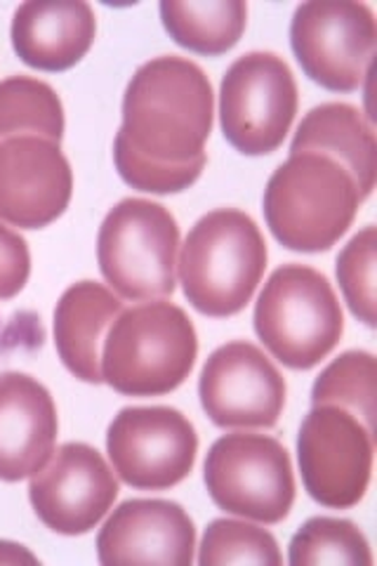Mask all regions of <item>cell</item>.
<instances>
[{
    "label": "cell",
    "instance_id": "1",
    "mask_svg": "<svg viewBox=\"0 0 377 566\" xmlns=\"http://www.w3.org/2000/svg\"><path fill=\"white\" fill-rule=\"evenodd\" d=\"M214 93L206 71L185 57L142 64L123 97L114 164L125 185L147 193H179L208 164Z\"/></svg>",
    "mask_w": 377,
    "mask_h": 566
},
{
    "label": "cell",
    "instance_id": "2",
    "mask_svg": "<svg viewBox=\"0 0 377 566\" xmlns=\"http://www.w3.org/2000/svg\"><path fill=\"white\" fill-rule=\"evenodd\" d=\"M364 199L345 166L323 154H291L264 189V220L295 253H321L343 239Z\"/></svg>",
    "mask_w": 377,
    "mask_h": 566
},
{
    "label": "cell",
    "instance_id": "3",
    "mask_svg": "<svg viewBox=\"0 0 377 566\" xmlns=\"http://www.w3.org/2000/svg\"><path fill=\"white\" fill-rule=\"evenodd\" d=\"M266 258V241L248 212L212 210L191 227L182 245L179 283L196 312L227 318L253 300Z\"/></svg>",
    "mask_w": 377,
    "mask_h": 566
},
{
    "label": "cell",
    "instance_id": "4",
    "mask_svg": "<svg viewBox=\"0 0 377 566\" xmlns=\"http://www.w3.org/2000/svg\"><path fill=\"white\" fill-rule=\"evenodd\" d=\"M199 335L166 300L123 310L102 345V378L125 397H164L191 376Z\"/></svg>",
    "mask_w": 377,
    "mask_h": 566
},
{
    "label": "cell",
    "instance_id": "5",
    "mask_svg": "<svg viewBox=\"0 0 377 566\" xmlns=\"http://www.w3.org/2000/svg\"><path fill=\"white\" fill-rule=\"evenodd\" d=\"M253 322L262 345L293 370L318 366L345 333L331 281L307 264H283L269 276Z\"/></svg>",
    "mask_w": 377,
    "mask_h": 566
},
{
    "label": "cell",
    "instance_id": "6",
    "mask_svg": "<svg viewBox=\"0 0 377 566\" xmlns=\"http://www.w3.org/2000/svg\"><path fill=\"white\" fill-rule=\"evenodd\" d=\"M179 224L147 199H123L100 227L97 262L106 283L125 300H158L177 286Z\"/></svg>",
    "mask_w": 377,
    "mask_h": 566
},
{
    "label": "cell",
    "instance_id": "7",
    "mask_svg": "<svg viewBox=\"0 0 377 566\" xmlns=\"http://www.w3.org/2000/svg\"><path fill=\"white\" fill-rule=\"evenodd\" d=\"M206 486L212 503L245 520L279 524L295 503L291 455L279 439L233 432L220 437L206 458Z\"/></svg>",
    "mask_w": 377,
    "mask_h": 566
},
{
    "label": "cell",
    "instance_id": "8",
    "mask_svg": "<svg viewBox=\"0 0 377 566\" xmlns=\"http://www.w3.org/2000/svg\"><path fill=\"white\" fill-rule=\"evenodd\" d=\"M300 95L291 66L272 52H248L220 85V123L229 145L245 156L274 154L289 137Z\"/></svg>",
    "mask_w": 377,
    "mask_h": 566
},
{
    "label": "cell",
    "instance_id": "9",
    "mask_svg": "<svg viewBox=\"0 0 377 566\" xmlns=\"http://www.w3.org/2000/svg\"><path fill=\"white\" fill-rule=\"evenodd\" d=\"M377 22L366 3L314 0L302 3L291 22L295 57L314 83L331 93L364 87L375 57Z\"/></svg>",
    "mask_w": 377,
    "mask_h": 566
},
{
    "label": "cell",
    "instance_id": "10",
    "mask_svg": "<svg viewBox=\"0 0 377 566\" xmlns=\"http://www.w3.org/2000/svg\"><path fill=\"white\" fill-rule=\"evenodd\" d=\"M375 434L354 413L314 406L297 434V463L312 499L333 510L364 501L373 476Z\"/></svg>",
    "mask_w": 377,
    "mask_h": 566
},
{
    "label": "cell",
    "instance_id": "11",
    "mask_svg": "<svg viewBox=\"0 0 377 566\" xmlns=\"http://www.w3.org/2000/svg\"><path fill=\"white\" fill-rule=\"evenodd\" d=\"M106 453L128 486L166 491L191 474L199 434L191 420L170 406H128L109 424Z\"/></svg>",
    "mask_w": 377,
    "mask_h": 566
},
{
    "label": "cell",
    "instance_id": "12",
    "mask_svg": "<svg viewBox=\"0 0 377 566\" xmlns=\"http://www.w3.org/2000/svg\"><path fill=\"white\" fill-rule=\"evenodd\" d=\"M199 397L218 428L272 430L285 409V380L258 345L233 340L208 357Z\"/></svg>",
    "mask_w": 377,
    "mask_h": 566
},
{
    "label": "cell",
    "instance_id": "13",
    "mask_svg": "<svg viewBox=\"0 0 377 566\" xmlns=\"http://www.w3.org/2000/svg\"><path fill=\"white\" fill-rule=\"evenodd\" d=\"M118 482L102 453L69 441L60 447L48 465L31 476L29 501L39 520L55 534H90L114 507Z\"/></svg>",
    "mask_w": 377,
    "mask_h": 566
},
{
    "label": "cell",
    "instance_id": "14",
    "mask_svg": "<svg viewBox=\"0 0 377 566\" xmlns=\"http://www.w3.org/2000/svg\"><path fill=\"white\" fill-rule=\"evenodd\" d=\"M74 172L57 142L10 137L0 142V220L20 229H43L64 216Z\"/></svg>",
    "mask_w": 377,
    "mask_h": 566
},
{
    "label": "cell",
    "instance_id": "15",
    "mask_svg": "<svg viewBox=\"0 0 377 566\" xmlns=\"http://www.w3.org/2000/svg\"><path fill=\"white\" fill-rule=\"evenodd\" d=\"M196 526L187 510L160 499L121 503L97 536V559L114 564L191 566Z\"/></svg>",
    "mask_w": 377,
    "mask_h": 566
},
{
    "label": "cell",
    "instance_id": "16",
    "mask_svg": "<svg viewBox=\"0 0 377 566\" xmlns=\"http://www.w3.org/2000/svg\"><path fill=\"white\" fill-rule=\"evenodd\" d=\"M57 406L48 387L27 374H0V480L22 482L55 453Z\"/></svg>",
    "mask_w": 377,
    "mask_h": 566
},
{
    "label": "cell",
    "instance_id": "17",
    "mask_svg": "<svg viewBox=\"0 0 377 566\" xmlns=\"http://www.w3.org/2000/svg\"><path fill=\"white\" fill-rule=\"evenodd\" d=\"M10 35L27 66L60 74L93 48L97 17L83 0H29L14 10Z\"/></svg>",
    "mask_w": 377,
    "mask_h": 566
},
{
    "label": "cell",
    "instance_id": "18",
    "mask_svg": "<svg viewBox=\"0 0 377 566\" xmlns=\"http://www.w3.org/2000/svg\"><path fill=\"white\" fill-rule=\"evenodd\" d=\"M123 312L121 297L97 281L69 286L55 310V347L71 376L102 385V345Z\"/></svg>",
    "mask_w": 377,
    "mask_h": 566
},
{
    "label": "cell",
    "instance_id": "19",
    "mask_svg": "<svg viewBox=\"0 0 377 566\" xmlns=\"http://www.w3.org/2000/svg\"><path fill=\"white\" fill-rule=\"evenodd\" d=\"M291 154H323L345 166L366 201L375 189L377 147L364 112L345 102H328L302 118Z\"/></svg>",
    "mask_w": 377,
    "mask_h": 566
},
{
    "label": "cell",
    "instance_id": "20",
    "mask_svg": "<svg viewBox=\"0 0 377 566\" xmlns=\"http://www.w3.org/2000/svg\"><path fill=\"white\" fill-rule=\"evenodd\" d=\"M160 20L177 45L196 55L220 57L241 41L248 24V6L241 0H164Z\"/></svg>",
    "mask_w": 377,
    "mask_h": 566
},
{
    "label": "cell",
    "instance_id": "21",
    "mask_svg": "<svg viewBox=\"0 0 377 566\" xmlns=\"http://www.w3.org/2000/svg\"><path fill=\"white\" fill-rule=\"evenodd\" d=\"M24 135L62 145L64 106L45 81L12 76L0 83V142Z\"/></svg>",
    "mask_w": 377,
    "mask_h": 566
},
{
    "label": "cell",
    "instance_id": "22",
    "mask_svg": "<svg viewBox=\"0 0 377 566\" xmlns=\"http://www.w3.org/2000/svg\"><path fill=\"white\" fill-rule=\"evenodd\" d=\"M375 380L377 366L370 352H345L321 370L312 387V403L345 409L375 434Z\"/></svg>",
    "mask_w": 377,
    "mask_h": 566
},
{
    "label": "cell",
    "instance_id": "23",
    "mask_svg": "<svg viewBox=\"0 0 377 566\" xmlns=\"http://www.w3.org/2000/svg\"><path fill=\"white\" fill-rule=\"evenodd\" d=\"M289 562L295 566H370L373 553L366 534L354 522L335 517H312L310 522H304V526L293 536Z\"/></svg>",
    "mask_w": 377,
    "mask_h": 566
},
{
    "label": "cell",
    "instance_id": "24",
    "mask_svg": "<svg viewBox=\"0 0 377 566\" xmlns=\"http://www.w3.org/2000/svg\"><path fill=\"white\" fill-rule=\"evenodd\" d=\"M199 564H269L281 566L283 555L276 538L266 528L239 520H214L208 524Z\"/></svg>",
    "mask_w": 377,
    "mask_h": 566
},
{
    "label": "cell",
    "instance_id": "25",
    "mask_svg": "<svg viewBox=\"0 0 377 566\" xmlns=\"http://www.w3.org/2000/svg\"><path fill=\"white\" fill-rule=\"evenodd\" d=\"M375 251L377 232L368 224L337 255V281L352 314L375 328Z\"/></svg>",
    "mask_w": 377,
    "mask_h": 566
},
{
    "label": "cell",
    "instance_id": "26",
    "mask_svg": "<svg viewBox=\"0 0 377 566\" xmlns=\"http://www.w3.org/2000/svg\"><path fill=\"white\" fill-rule=\"evenodd\" d=\"M31 253L24 237L0 222V300H12L27 286Z\"/></svg>",
    "mask_w": 377,
    "mask_h": 566
},
{
    "label": "cell",
    "instance_id": "27",
    "mask_svg": "<svg viewBox=\"0 0 377 566\" xmlns=\"http://www.w3.org/2000/svg\"><path fill=\"white\" fill-rule=\"evenodd\" d=\"M0 564H41V559L20 543L0 541Z\"/></svg>",
    "mask_w": 377,
    "mask_h": 566
}]
</instances>
